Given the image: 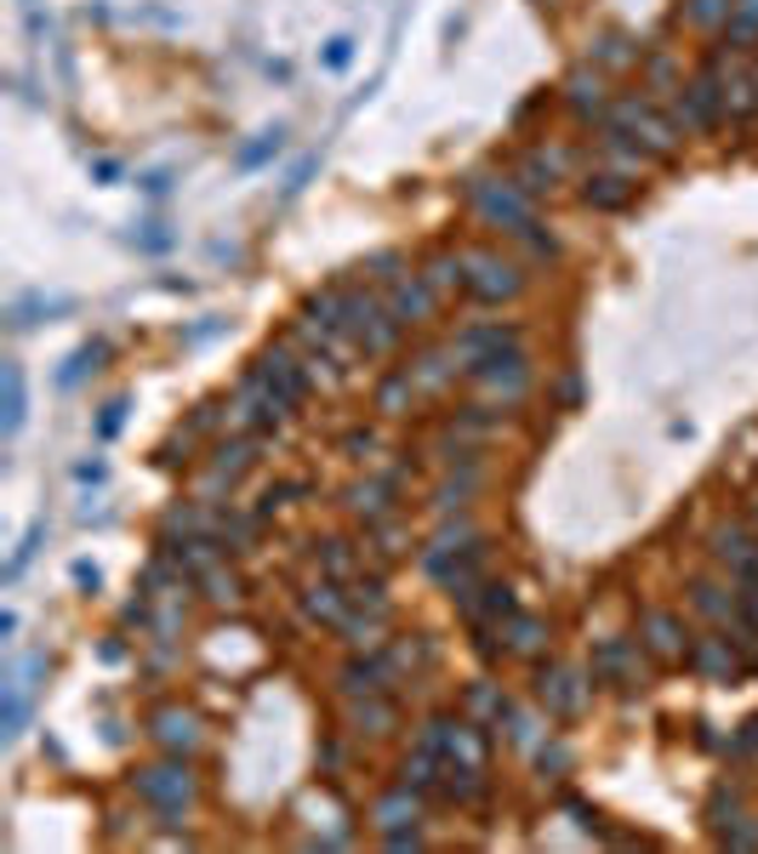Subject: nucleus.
I'll return each mask as SVG.
<instances>
[{"label": "nucleus", "mask_w": 758, "mask_h": 854, "mask_svg": "<svg viewBox=\"0 0 758 854\" xmlns=\"http://www.w3.org/2000/svg\"><path fill=\"white\" fill-rule=\"evenodd\" d=\"M462 285L473 291V296H485V303H502V296H513L519 291V268L513 263H502V257H491V251H473V257H462Z\"/></svg>", "instance_id": "obj_1"}, {"label": "nucleus", "mask_w": 758, "mask_h": 854, "mask_svg": "<svg viewBox=\"0 0 758 854\" xmlns=\"http://www.w3.org/2000/svg\"><path fill=\"white\" fill-rule=\"evenodd\" d=\"M137 792H144L166 821H177V815L188 809V797H195V781H188L183 764H160V769H149L144 781H137Z\"/></svg>", "instance_id": "obj_2"}, {"label": "nucleus", "mask_w": 758, "mask_h": 854, "mask_svg": "<svg viewBox=\"0 0 758 854\" xmlns=\"http://www.w3.org/2000/svg\"><path fill=\"white\" fill-rule=\"evenodd\" d=\"M593 673L599 678H610V684H639V649L633 644H604L599 656H593Z\"/></svg>", "instance_id": "obj_3"}, {"label": "nucleus", "mask_w": 758, "mask_h": 854, "mask_svg": "<svg viewBox=\"0 0 758 854\" xmlns=\"http://www.w3.org/2000/svg\"><path fill=\"white\" fill-rule=\"evenodd\" d=\"M257 376H263V382H268L279 399H286V405H297V399H303V387H308V382H303V371H297V360H286V354H268Z\"/></svg>", "instance_id": "obj_4"}, {"label": "nucleus", "mask_w": 758, "mask_h": 854, "mask_svg": "<svg viewBox=\"0 0 758 854\" xmlns=\"http://www.w3.org/2000/svg\"><path fill=\"white\" fill-rule=\"evenodd\" d=\"M536 695L548 700V707H553L559 718H571V713L582 707V689H577V678H571V673H559V667L536 678Z\"/></svg>", "instance_id": "obj_5"}, {"label": "nucleus", "mask_w": 758, "mask_h": 854, "mask_svg": "<svg viewBox=\"0 0 758 854\" xmlns=\"http://www.w3.org/2000/svg\"><path fill=\"white\" fill-rule=\"evenodd\" d=\"M622 120L644 137V148H650V155H668V148H673V126L668 120H656L644 104H622Z\"/></svg>", "instance_id": "obj_6"}, {"label": "nucleus", "mask_w": 758, "mask_h": 854, "mask_svg": "<svg viewBox=\"0 0 758 854\" xmlns=\"http://www.w3.org/2000/svg\"><path fill=\"white\" fill-rule=\"evenodd\" d=\"M644 638H650L656 656H679V649H685V627H679V616H668V610L644 616Z\"/></svg>", "instance_id": "obj_7"}, {"label": "nucleus", "mask_w": 758, "mask_h": 854, "mask_svg": "<svg viewBox=\"0 0 758 854\" xmlns=\"http://www.w3.org/2000/svg\"><path fill=\"white\" fill-rule=\"evenodd\" d=\"M690 661L701 673H713V678H736V656H730V638H701L690 649Z\"/></svg>", "instance_id": "obj_8"}, {"label": "nucleus", "mask_w": 758, "mask_h": 854, "mask_svg": "<svg viewBox=\"0 0 758 854\" xmlns=\"http://www.w3.org/2000/svg\"><path fill=\"white\" fill-rule=\"evenodd\" d=\"M588 206H628V177H616V171H599V177H588Z\"/></svg>", "instance_id": "obj_9"}, {"label": "nucleus", "mask_w": 758, "mask_h": 854, "mask_svg": "<svg viewBox=\"0 0 758 854\" xmlns=\"http://www.w3.org/2000/svg\"><path fill=\"white\" fill-rule=\"evenodd\" d=\"M690 605H696L701 616H713V621H730V610H736V605H730V598H725L713 581H696V598H690Z\"/></svg>", "instance_id": "obj_10"}, {"label": "nucleus", "mask_w": 758, "mask_h": 854, "mask_svg": "<svg viewBox=\"0 0 758 854\" xmlns=\"http://www.w3.org/2000/svg\"><path fill=\"white\" fill-rule=\"evenodd\" d=\"M725 35H730V40H752V35H758V0H736Z\"/></svg>", "instance_id": "obj_11"}, {"label": "nucleus", "mask_w": 758, "mask_h": 854, "mask_svg": "<svg viewBox=\"0 0 758 854\" xmlns=\"http://www.w3.org/2000/svg\"><path fill=\"white\" fill-rule=\"evenodd\" d=\"M160 740L166 746H195V718L188 713H160Z\"/></svg>", "instance_id": "obj_12"}, {"label": "nucleus", "mask_w": 758, "mask_h": 854, "mask_svg": "<svg viewBox=\"0 0 758 854\" xmlns=\"http://www.w3.org/2000/svg\"><path fill=\"white\" fill-rule=\"evenodd\" d=\"M599 91H604L599 75H571V104H577V109H599V104H604Z\"/></svg>", "instance_id": "obj_13"}, {"label": "nucleus", "mask_w": 758, "mask_h": 854, "mask_svg": "<svg viewBox=\"0 0 758 854\" xmlns=\"http://www.w3.org/2000/svg\"><path fill=\"white\" fill-rule=\"evenodd\" d=\"M730 7H736V0H690V23H707V29L730 23Z\"/></svg>", "instance_id": "obj_14"}, {"label": "nucleus", "mask_w": 758, "mask_h": 854, "mask_svg": "<svg viewBox=\"0 0 758 854\" xmlns=\"http://www.w3.org/2000/svg\"><path fill=\"white\" fill-rule=\"evenodd\" d=\"M18 422H23V376L18 365H7V433H18Z\"/></svg>", "instance_id": "obj_15"}, {"label": "nucleus", "mask_w": 758, "mask_h": 854, "mask_svg": "<svg viewBox=\"0 0 758 854\" xmlns=\"http://www.w3.org/2000/svg\"><path fill=\"white\" fill-rule=\"evenodd\" d=\"M394 308H400V320H422V314H429V285H405L394 296Z\"/></svg>", "instance_id": "obj_16"}, {"label": "nucleus", "mask_w": 758, "mask_h": 854, "mask_svg": "<svg viewBox=\"0 0 758 854\" xmlns=\"http://www.w3.org/2000/svg\"><path fill=\"white\" fill-rule=\"evenodd\" d=\"M536 632H542V621L519 616V621H513V638H508V644H513V649H536Z\"/></svg>", "instance_id": "obj_17"}, {"label": "nucleus", "mask_w": 758, "mask_h": 854, "mask_svg": "<svg viewBox=\"0 0 758 854\" xmlns=\"http://www.w3.org/2000/svg\"><path fill=\"white\" fill-rule=\"evenodd\" d=\"M736 610H741V616L758 627V587H752V581H747V592H741V605H736Z\"/></svg>", "instance_id": "obj_18"}]
</instances>
